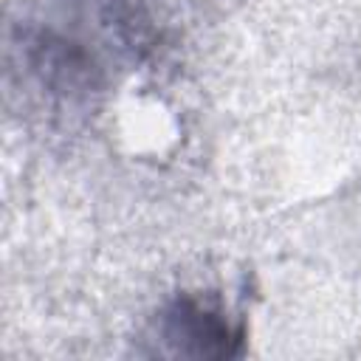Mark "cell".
<instances>
[{"instance_id":"1","label":"cell","mask_w":361,"mask_h":361,"mask_svg":"<svg viewBox=\"0 0 361 361\" xmlns=\"http://www.w3.org/2000/svg\"><path fill=\"white\" fill-rule=\"evenodd\" d=\"M158 336L169 344L172 353L197 355V358H226L240 353L243 330L231 327L220 307H212L197 299L172 302L158 319Z\"/></svg>"}]
</instances>
